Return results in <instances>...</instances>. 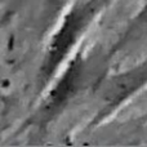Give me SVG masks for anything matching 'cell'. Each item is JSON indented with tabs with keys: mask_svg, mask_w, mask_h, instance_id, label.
Returning <instances> with one entry per match:
<instances>
[{
	"mask_svg": "<svg viewBox=\"0 0 147 147\" xmlns=\"http://www.w3.org/2000/svg\"><path fill=\"white\" fill-rule=\"evenodd\" d=\"M99 8V0H80L65 16L53 35L41 67V81L47 83L83 36Z\"/></svg>",
	"mask_w": 147,
	"mask_h": 147,
	"instance_id": "obj_1",
	"label": "cell"
},
{
	"mask_svg": "<svg viewBox=\"0 0 147 147\" xmlns=\"http://www.w3.org/2000/svg\"><path fill=\"white\" fill-rule=\"evenodd\" d=\"M147 84V61L125 72L111 78L102 89V109L99 117H105L119 107L133 93Z\"/></svg>",
	"mask_w": 147,
	"mask_h": 147,
	"instance_id": "obj_2",
	"label": "cell"
},
{
	"mask_svg": "<svg viewBox=\"0 0 147 147\" xmlns=\"http://www.w3.org/2000/svg\"><path fill=\"white\" fill-rule=\"evenodd\" d=\"M84 75V61L80 54L75 57L70 65L66 67L63 75L58 79L54 86L51 89L43 103V116L51 119L56 114H58L62 107L66 106L69 101L76 94L80 88Z\"/></svg>",
	"mask_w": 147,
	"mask_h": 147,
	"instance_id": "obj_3",
	"label": "cell"
},
{
	"mask_svg": "<svg viewBox=\"0 0 147 147\" xmlns=\"http://www.w3.org/2000/svg\"><path fill=\"white\" fill-rule=\"evenodd\" d=\"M61 1H63V0H49V4H51L52 7L57 8L58 7V3H61Z\"/></svg>",
	"mask_w": 147,
	"mask_h": 147,
	"instance_id": "obj_4",
	"label": "cell"
},
{
	"mask_svg": "<svg viewBox=\"0 0 147 147\" xmlns=\"http://www.w3.org/2000/svg\"><path fill=\"white\" fill-rule=\"evenodd\" d=\"M145 10H146V12H147V4H146V7H145Z\"/></svg>",
	"mask_w": 147,
	"mask_h": 147,
	"instance_id": "obj_5",
	"label": "cell"
}]
</instances>
